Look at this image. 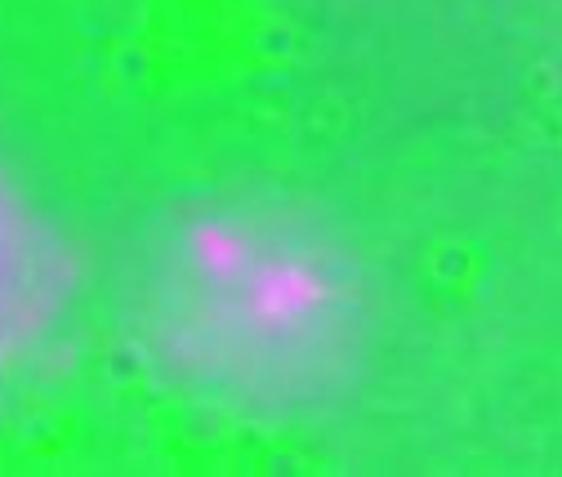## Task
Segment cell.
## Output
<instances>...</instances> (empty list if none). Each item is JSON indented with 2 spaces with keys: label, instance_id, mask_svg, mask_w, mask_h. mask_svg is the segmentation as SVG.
I'll return each mask as SVG.
<instances>
[{
  "label": "cell",
  "instance_id": "cell-1",
  "mask_svg": "<svg viewBox=\"0 0 562 477\" xmlns=\"http://www.w3.org/2000/svg\"><path fill=\"white\" fill-rule=\"evenodd\" d=\"M32 308V241L23 219L0 196V349L14 339L19 321Z\"/></svg>",
  "mask_w": 562,
  "mask_h": 477
}]
</instances>
